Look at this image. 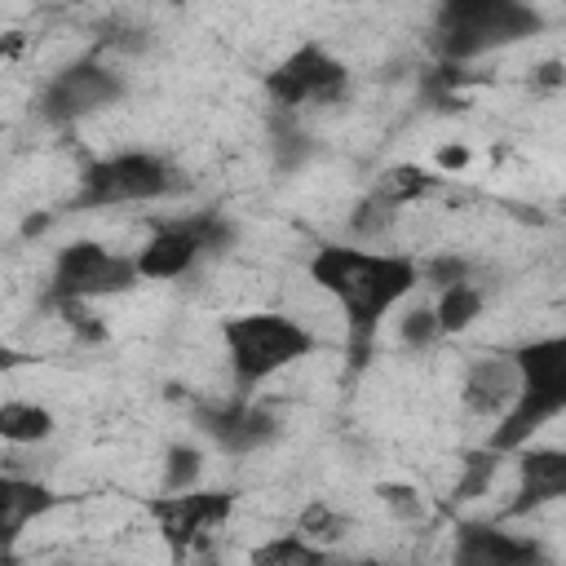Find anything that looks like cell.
<instances>
[{
	"label": "cell",
	"mask_w": 566,
	"mask_h": 566,
	"mask_svg": "<svg viewBox=\"0 0 566 566\" xmlns=\"http://www.w3.org/2000/svg\"><path fill=\"white\" fill-rule=\"evenodd\" d=\"M310 279L336 296V305L349 318L354 354H367V340L376 332V318L416 287V265L407 256H376L363 248H318L310 261Z\"/></svg>",
	"instance_id": "1"
},
{
	"label": "cell",
	"mask_w": 566,
	"mask_h": 566,
	"mask_svg": "<svg viewBox=\"0 0 566 566\" xmlns=\"http://www.w3.org/2000/svg\"><path fill=\"white\" fill-rule=\"evenodd\" d=\"M517 363V376H522V389H517V407L504 411V424L495 429L491 438V451H509V447H522L548 416H557L566 407V340L553 336V340H535L526 349L513 354Z\"/></svg>",
	"instance_id": "2"
},
{
	"label": "cell",
	"mask_w": 566,
	"mask_h": 566,
	"mask_svg": "<svg viewBox=\"0 0 566 566\" xmlns=\"http://www.w3.org/2000/svg\"><path fill=\"white\" fill-rule=\"evenodd\" d=\"M535 31H539V13L513 0H451L438 13V44L447 57H460V62Z\"/></svg>",
	"instance_id": "3"
},
{
	"label": "cell",
	"mask_w": 566,
	"mask_h": 566,
	"mask_svg": "<svg viewBox=\"0 0 566 566\" xmlns=\"http://www.w3.org/2000/svg\"><path fill=\"white\" fill-rule=\"evenodd\" d=\"M221 332H226V349L239 385H256L314 349V336L283 314H243V318H230Z\"/></svg>",
	"instance_id": "4"
},
{
	"label": "cell",
	"mask_w": 566,
	"mask_h": 566,
	"mask_svg": "<svg viewBox=\"0 0 566 566\" xmlns=\"http://www.w3.org/2000/svg\"><path fill=\"white\" fill-rule=\"evenodd\" d=\"M75 208H106V203H133V199H155L177 186L172 168L155 155H115L102 164H88L80 177Z\"/></svg>",
	"instance_id": "5"
},
{
	"label": "cell",
	"mask_w": 566,
	"mask_h": 566,
	"mask_svg": "<svg viewBox=\"0 0 566 566\" xmlns=\"http://www.w3.org/2000/svg\"><path fill=\"white\" fill-rule=\"evenodd\" d=\"M137 283V265L106 252L93 239H80L62 248L57 270H53V296L57 301H88V296H115Z\"/></svg>",
	"instance_id": "6"
},
{
	"label": "cell",
	"mask_w": 566,
	"mask_h": 566,
	"mask_svg": "<svg viewBox=\"0 0 566 566\" xmlns=\"http://www.w3.org/2000/svg\"><path fill=\"white\" fill-rule=\"evenodd\" d=\"M345 93V66L327 57L318 44L296 49L274 75H270V97L274 106H301V102H336Z\"/></svg>",
	"instance_id": "7"
},
{
	"label": "cell",
	"mask_w": 566,
	"mask_h": 566,
	"mask_svg": "<svg viewBox=\"0 0 566 566\" xmlns=\"http://www.w3.org/2000/svg\"><path fill=\"white\" fill-rule=\"evenodd\" d=\"M119 93H124V84H119L115 71H106V66H97V62H75V66H66V71L44 88L40 111H44L49 119L66 124V119H80V115H88V111L115 102Z\"/></svg>",
	"instance_id": "8"
},
{
	"label": "cell",
	"mask_w": 566,
	"mask_h": 566,
	"mask_svg": "<svg viewBox=\"0 0 566 566\" xmlns=\"http://www.w3.org/2000/svg\"><path fill=\"white\" fill-rule=\"evenodd\" d=\"M230 504H234V495H226V491H190V495H164V500H155L150 513H155L168 548L172 553H186V544H195L203 535V526L221 522L230 513Z\"/></svg>",
	"instance_id": "9"
},
{
	"label": "cell",
	"mask_w": 566,
	"mask_h": 566,
	"mask_svg": "<svg viewBox=\"0 0 566 566\" xmlns=\"http://www.w3.org/2000/svg\"><path fill=\"white\" fill-rule=\"evenodd\" d=\"M455 566H548V553L535 539H517L495 526L469 522V526H460Z\"/></svg>",
	"instance_id": "10"
},
{
	"label": "cell",
	"mask_w": 566,
	"mask_h": 566,
	"mask_svg": "<svg viewBox=\"0 0 566 566\" xmlns=\"http://www.w3.org/2000/svg\"><path fill=\"white\" fill-rule=\"evenodd\" d=\"M199 420H203V429L217 438V447H226V451H234V455L256 451L261 442H270V438L279 433V424H274L270 411L243 407V402H230V407H221V411H203Z\"/></svg>",
	"instance_id": "11"
},
{
	"label": "cell",
	"mask_w": 566,
	"mask_h": 566,
	"mask_svg": "<svg viewBox=\"0 0 566 566\" xmlns=\"http://www.w3.org/2000/svg\"><path fill=\"white\" fill-rule=\"evenodd\" d=\"M517 389H522V376H517L513 358H482L464 376V407L482 411V416H495V411H509Z\"/></svg>",
	"instance_id": "12"
},
{
	"label": "cell",
	"mask_w": 566,
	"mask_h": 566,
	"mask_svg": "<svg viewBox=\"0 0 566 566\" xmlns=\"http://www.w3.org/2000/svg\"><path fill=\"white\" fill-rule=\"evenodd\" d=\"M199 256V239H195V226L181 221V226H164L146 248L142 256L133 261L137 265V279H177L190 270V261Z\"/></svg>",
	"instance_id": "13"
},
{
	"label": "cell",
	"mask_w": 566,
	"mask_h": 566,
	"mask_svg": "<svg viewBox=\"0 0 566 566\" xmlns=\"http://www.w3.org/2000/svg\"><path fill=\"white\" fill-rule=\"evenodd\" d=\"M566 495V455L562 451H526L522 455V486L517 500L509 504V513H531L535 504H548Z\"/></svg>",
	"instance_id": "14"
},
{
	"label": "cell",
	"mask_w": 566,
	"mask_h": 566,
	"mask_svg": "<svg viewBox=\"0 0 566 566\" xmlns=\"http://www.w3.org/2000/svg\"><path fill=\"white\" fill-rule=\"evenodd\" d=\"M53 504H57V495H53L49 486L22 482V478H0V548L13 544V535H18L31 517L49 513Z\"/></svg>",
	"instance_id": "15"
},
{
	"label": "cell",
	"mask_w": 566,
	"mask_h": 566,
	"mask_svg": "<svg viewBox=\"0 0 566 566\" xmlns=\"http://www.w3.org/2000/svg\"><path fill=\"white\" fill-rule=\"evenodd\" d=\"M53 433V416L35 402H4L0 407V438L4 442H40Z\"/></svg>",
	"instance_id": "16"
},
{
	"label": "cell",
	"mask_w": 566,
	"mask_h": 566,
	"mask_svg": "<svg viewBox=\"0 0 566 566\" xmlns=\"http://www.w3.org/2000/svg\"><path fill=\"white\" fill-rule=\"evenodd\" d=\"M478 310H482V292L478 287H469V283H460V287H447L442 292V301H438V327L442 332H460V327H469L473 318H478Z\"/></svg>",
	"instance_id": "17"
},
{
	"label": "cell",
	"mask_w": 566,
	"mask_h": 566,
	"mask_svg": "<svg viewBox=\"0 0 566 566\" xmlns=\"http://www.w3.org/2000/svg\"><path fill=\"white\" fill-rule=\"evenodd\" d=\"M252 566H323V553L318 548H310L305 539H270V544H261V548H252V557H248Z\"/></svg>",
	"instance_id": "18"
},
{
	"label": "cell",
	"mask_w": 566,
	"mask_h": 566,
	"mask_svg": "<svg viewBox=\"0 0 566 566\" xmlns=\"http://www.w3.org/2000/svg\"><path fill=\"white\" fill-rule=\"evenodd\" d=\"M429 186H433V177H424V172L411 168V164H398V168H389V172L380 177V190H376V195L398 208V203H407V199H420Z\"/></svg>",
	"instance_id": "19"
},
{
	"label": "cell",
	"mask_w": 566,
	"mask_h": 566,
	"mask_svg": "<svg viewBox=\"0 0 566 566\" xmlns=\"http://www.w3.org/2000/svg\"><path fill=\"white\" fill-rule=\"evenodd\" d=\"M495 469H500V451H469L464 455V473H460V482H455V500H473V495H482L486 486H491V478H495Z\"/></svg>",
	"instance_id": "20"
},
{
	"label": "cell",
	"mask_w": 566,
	"mask_h": 566,
	"mask_svg": "<svg viewBox=\"0 0 566 566\" xmlns=\"http://www.w3.org/2000/svg\"><path fill=\"white\" fill-rule=\"evenodd\" d=\"M345 531H349V522H345L340 513H332L327 504H310V509L301 513V535L314 539V544H336Z\"/></svg>",
	"instance_id": "21"
},
{
	"label": "cell",
	"mask_w": 566,
	"mask_h": 566,
	"mask_svg": "<svg viewBox=\"0 0 566 566\" xmlns=\"http://www.w3.org/2000/svg\"><path fill=\"white\" fill-rule=\"evenodd\" d=\"M195 478H199V451H195V447H172V451H168V469H164L168 491L181 495Z\"/></svg>",
	"instance_id": "22"
},
{
	"label": "cell",
	"mask_w": 566,
	"mask_h": 566,
	"mask_svg": "<svg viewBox=\"0 0 566 566\" xmlns=\"http://www.w3.org/2000/svg\"><path fill=\"white\" fill-rule=\"evenodd\" d=\"M398 332H402L407 345H433V336H438L442 327H438V314H433L429 305H416V310L402 314V327H398Z\"/></svg>",
	"instance_id": "23"
},
{
	"label": "cell",
	"mask_w": 566,
	"mask_h": 566,
	"mask_svg": "<svg viewBox=\"0 0 566 566\" xmlns=\"http://www.w3.org/2000/svg\"><path fill=\"white\" fill-rule=\"evenodd\" d=\"M389 217H394V203H385L380 195H367L363 203H358V212H354V234H376V230H385L389 226Z\"/></svg>",
	"instance_id": "24"
},
{
	"label": "cell",
	"mask_w": 566,
	"mask_h": 566,
	"mask_svg": "<svg viewBox=\"0 0 566 566\" xmlns=\"http://www.w3.org/2000/svg\"><path fill=\"white\" fill-rule=\"evenodd\" d=\"M424 279L433 283V287H460L464 279H469V261H460V256H433L429 265H424Z\"/></svg>",
	"instance_id": "25"
},
{
	"label": "cell",
	"mask_w": 566,
	"mask_h": 566,
	"mask_svg": "<svg viewBox=\"0 0 566 566\" xmlns=\"http://www.w3.org/2000/svg\"><path fill=\"white\" fill-rule=\"evenodd\" d=\"M380 500H385L398 517H420V513H424V504L416 500V491H411V486H398V482H394V486H380Z\"/></svg>",
	"instance_id": "26"
},
{
	"label": "cell",
	"mask_w": 566,
	"mask_h": 566,
	"mask_svg": "<svg viewBox=\"0 0 566 566\" xmlns=\"http://www.w3.org/2000/svg\"><path fill=\"white\" fill-rule=\"evenodd\" d=\"M438 164L442 168H464L469 164V150L464 146H447V150H438Z\"/></svg>",
	"instance_id": "27"
},
{
	"label": "cell",
	"mask_w": 566,
	"mask_h": 566,
	"mask_svg": "<svg viewBox=\"0 0 566 566\" xmlns=\"http://www.w3.org/2000/svg\"><path fill=\"white\" fill-rule=\"evenodd\" d=\"M539 84H548V88L562 84V62H544V66H539Z\"/></svg>",
	"instance_id": "28"
},
{
	"label": "cell",
	"mask_w": 566,
	"mask_h": 566,
	"mask_svg": "<svg viewBox=\"0 0 566 566\" xmlns=\"http://www.w3.org/2000/svg\"><path fill=\"white\" fill-rule=\"evenodd\" d=\"M40 230H49V217L40 212V217H27V226H22V234L31 239V234H40Z\"/></svg>",
	"instance_id": "29"
},
{
	"label": "cell",
	"mask_w": 566,
	"mask_h": 566,
	"mask_svg": "<svg viewBox=\"0 0 566 566\" xmlns=\"http://www.w3.org/2000/svg\"><path fill=\"white\" fill-rule=\"evenodd\" d=\"M13 363H22V354H13V349H0V367H13Z\"/></svg>",
	"instance_id": "30"
},
{
	"label": "cell",
	"mask_w": 566,
	"mask_h": 566,
	"mask_svg": "<svg viewBox=\"0 0 566 566\" xmlns=\"http://www.w3.org/2000/svg\"><path fill=\"white\" fill-rule=\"evenodd\" d=\"M195 566H221V562H217V557H212V553H203V557H199V562H195Z\"/></svg>",
	"instance_id": "31"
},
{
	"label": "cell",
	"mask_w": 566,
	"mask_h": 566,
	"mask_svg": "<svg viewBox=\"0 0 566 566\" xmlns=\"http://www.w3.org/2000/svg\"><path fill=\"white\" fill-rule=\"evenodd\" d=\"M358 566H380V562H358Z\"/></svg>",
	"instance_id": "32"
}]
</instances>
